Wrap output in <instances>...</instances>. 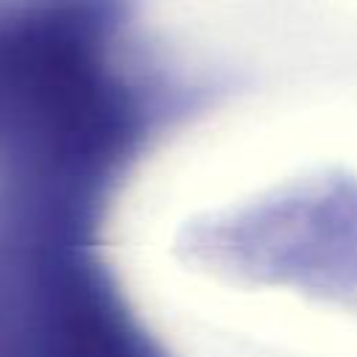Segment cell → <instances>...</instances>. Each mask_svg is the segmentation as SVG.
<instances>
[]
</instances>
